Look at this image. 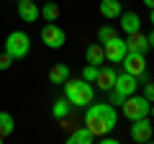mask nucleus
I'll use <instances>...</instances> for the list:
<instances>
[{
  "label": "nucleus",
  "instance_id": "nucleus-1",
  "mask_svg": "<svg viewBox=\"0 0 154 144\" xmlns=\"http://www.w3.org/2000/svg\"><path fill=\"white\" fill-rule=\"evenodd\" d=\"M116 124H118V113H116L113 103H93L85 113V126L93 131V136L110 134Z\"/></svg>",
  "mask_w": 154,
  "mask_h": 144
},
{
  "label": "nucleus",
  "instance_id": "nucleus-2",
  "mask_svg": "<svg viewBox=\"0 0 154 144\" xmlns=\"http://www.w3.org/2000/svg\"><path fill=\"white\" fill-rule=\"evenodd\" d=\"M93 95H95L93 83H88L82 77L80 80H67L64 83V98L72 105H90L93 103Z\"/></svg>",
  "mask_w": 154,
  "mask_h": 144
},
{
  "label": "nucleus",
  "instance_id": "nucleus-3",
  "mask_svg": "<svg viewBox=\"0 0 154 144\" xmlns=\"http://www.w3.org/2000/svg\"><path fill=\"white\" fill-rule=\"evenodd\" d=\"M121 108H123V116L128 118V121H136V118H144V116H149V108H152V103H149L144 95H128L126 100L121 103Z\"/></svg>",
  "mask_w": 154,
  "mask_h": 144
},
{
  "label": "nucleus",
  "instance_id": "nucleus-4",
  "mask_svg": "<svg viewBox=\"0 0 154 144\" xmlns=\"http://www.w3.org/2000/svg\"><path fill=\"white\" fill-rule=\"evenodd\" d=\"M5 52L13 57V59H23V57L31 52V39H28V33L11 31L8 39H5Z\"/></svg>",
  "mask_w": 154,
  "mask_h": 144
},
{
  "label": "nucleus",
  "instance_id": "nucleus-5",
  "mask_svg": "<svg viewBox=\"0 0 154 144\" xmlns=\"http://www.w3.org/2000/svg\"><path fill=\"white\" fill-rule=\"evenodd\" d=\"M121 64H123V72H128L134 77H139V80L146 77V59H144V54H139V52H126V57L121 59Z\"/></svg>",
  "mask_w": 154,
  "mask_h": 144
},
{
  "label": "nucleus",
  "instance_id": "nucleus-6",
  "mask_svg": "<svg viewBox=\"0 0 154 144\" xmlns=\"http://www.w3.org/2000/svg\"><path fill=\"white\" fill-rule=\"evenodd\" d=\"M41 41H44L49 49H59V46H64L67 33H64V28L57 26V23H46V26L41 28Z\"/></svg>",
  "mask_w": 154,
  "mask_h": 144
},
{
  "label": "nucleus",
  "instance_id": "nucleus-7",
  "mask_svg": "<svg viewBox=\"0 0 154 144\" xmlns=\"http://www.w3.org/2000/svg\"><path fill=\"white\" fill-rule=\"evenodd\" d=\"M103 49H105V59L113 62V64H121V59L126 57L128 46H126V39H118V36H113V39L103 41Z\"/></svg>",
  "mask_w": 154,
  "mask_h": 144
},
{
  "label": "nucleus",
  "instance_id": "nucleus-8",
  "mask_svg": "<svg viewBox=\"0 0 154 144\" xmlns=\"http://www.w3.org/2000/svg\"><path fill=\"white\" fill-rule=\"evenodd\" d=\"M154 136V126L149 124V116H144V118H136V121H131V139L136 144H144V142H149V139Z\"/></svg>",
  "mask_w": 154,
  "mask_h": 144
},
{
  "label": "nucleus",
  "instance_id": "nucleus-9",
  "mask_svg": "<svg viewBox=\"0 0 154 144\" xmlns=\"http://www.w3.org/2000/svg\"><path fill=\"white\" fill-rule=\"evenodd\" d=\"M136 88H139V77H134L128 72H121V75L116 77V85H113V90H118V93L126 95V98L136 93Z\"/></svg>",
  "mask_w": 154,
  "mask_h": 144
},
{
  "label": "nucleus",
  "instance_id": "nucleus-10",
  "mask_svg": "<svg viewBox=\"0 0 154 144\" xmlns=\"http://www.w3.org/2000/svg\"><path fill=\"white\" fill-rule=\"evenodd\" d=\"M18 16L26 23H33L38 16H41V8L36 5V0H18Z\"/></svg>",
  "mask_w": 154,
  "mask_h": 144
},
{
  "label": "nucleus",
  "instance_id": "nucleus-11",
  "mask_svg": "<svg viewBox=\"0 0 154 144\" xmlns=\"http://www.w3.org/2000/svg\"><path fill=\"white\" fill-rule=\"evenodd\" d=\"M121 31L126 33H136V31H141V18H139V13H134V11H128V13H121Z\"/></svg>",
  "mask_w": 154,
  "mask_h": 144
},
{
  "label": "nucleus",
  "instance_id": "nucleus-12",
  "mask_svg": "<svg viewBox=\"0 0 154 144\" xmlns=\"http://www.w3.org/2000/svg\"><path fill=\"white\" fill-rule=\"evenodd\" d=\"M126 46H128V52H139V54H146V52L152 49V46H149V39L144 36L141 31H136V33H128Z\"/></svg>",
  "mask_w": 154,
  "mask_h": 144
},
{
  "label": "nucleus",
  "instance_id": "nucleus-13",
  "mask_svg": "<svg viewBox=\"0 0 154 144\" xmlns=\"http://www.w3.org/2000/svg\"><path fill=\"white\" fill-rule=\"evenodd\" d=\"M116 77H118V72H116L113 67H100V72H98V80H95V85H98L100 90H113V85H116Z\"/></svg>",
  "mask_w": 154,
  "mask_h": 144
},
{
  "label": "nucleus",
  "instance_id": "nucleus-14",
  "mask_svg": "<svg viewBox=\"0 0 154 144\" xmlns=\"http://www.w3.org/2000/svg\"><path fill=\"white\" fill-rule=\"evenodd\" d=\"M123 13V8H121V3L118 0H100V16L103 18H118Z\"/></svg>",
  "mask_w": 154,
  "mask_h": 144
},
{
  "label": "nucleus",
  "instance_id": "nucleus-15",
  "mask_svg": "<svg viewBox=\"0 0 154 144\" xmlns=\"http://www.w3.org/2000/svg\"><path fill=\"white\" fill-rule=\"evenodd\" d=\"M93 131H90L88 126H80V129H75V131L67 136V144H90L93 142Z\"/></svg>",
  "mask_w": 154,
  "mask_h": 144
},
{
  "label": "nucleus",
  "instance_id": "nucleus-16",
  "mask_svg": "<svg viewBox=\"0 0 154 144\" xmlns=\"http://www.w3.org/2000/svg\"><path fill=\"white\" fill-rule=\"evenodd\" d=\"M85 59H88V64H103L105 62V49H103V44H90L88 46V52H85Z\"/></svg>",
  "mask_w": 154,
  "mask_h": 144
},
{
  "label": "nucleus",
  "instance_id": "nucleus-17",
  "mask_svg": "<svg viewBox=\"0 0 154 144\" xmlns=\"http://www.w3.org/2000/svg\"><path fill=\"white\" fill-rule=\"evenodd\" d=\"M49 80L51 85H64L69 80V64H54L49 72Z\"/></svg>",
  "mask_w": 154,
  "mask_h": 144
},
{
  "label": "nucleus",
  "instance_id": "nucleus-18",
  "mask_svg": "<svg viewBox=\"0 0 154 144\" xmlns=\"http://www.w3.org/2000/svg\"><path fill=\"white\" fill-rule=\"evenodd\" d=\"M16 131V121L8 111H0V136H11Z\"/></svg>",
  "mask_w": 154,
  "mask_h": 144
},
{
  "label": "nucleus",
  "instance_id": "nucleus-19",
  "mask_svg": "<svg viewBox=\"0 0 154 144\" xmlns=\"http://www.w3.org/2000/svg\"><path fill=\"white\" fill-rule=\"evenodd\" d=\"M69 111H72V103L67 98H59L54 105H51V116H54V118H64Z\"/></svg>",
  "mask_w": 154,
  "mask_h": 144
},
{
  "label": "nucleus",
  "instance_id": "nucleus-20",
  "mask_svg": "<svg viewBox=\"0 0 154 144\" xmlns=\"http://www.w3.org/2000/svg\"><path fill=\"white\" fill-rule=\"evenodd\" d=\"M41 16H44L49 23H54L57 18H59V5H57V3H46V5L41 8Z\"/></svg>",
  "mask_w": 154,
  "mask_h": 144
},
{
  "label": "nucleus",
  "instance_id": "nucleus-21",
  "mask_svg": "<svg viewBox=\"0 0 154 144\" xmlns=\"http://www.w3.org/2000/svg\"><path fill=\"white\" fill-rule=\"evenodd\" d=\"M98 72H100V67H98V64H85V70H82V80H88V83H95V80H98Z\"/></svg>",
  "mask_w": 154,
  "mask_h": 144
},
{
  "label": "nucleus",
  "instance_id": "nucleus-22",
  "mask_svg": "<svg viewBox=\"0 0 154 144\" xmlns=\"http://www.w3.org/2000/svg\"><path fill=\"white\" fill-rule=\"evenodd\" d=\"M116 36V28H110V26H103V28H98V41L103 44V41H108V39H113Z\"/></svg>",
  "mask_w": 154,
  "mask_h": 144
},
{
  "label": "nucleus",
  "instance_id": "nucleus-23",
  "mask_svg": "<svg viewBox=\"0 0 154 144\" xmlns=\"http://www.w3.org/2000/svg\"><path fill=\"white\" fill-rule=\"evenodd\" d=\"M144 98L149 100V103H154V83H144Z\"/></svg>",
  "mask_w": 154,
  "mask_h": 144
},
{
  "label": "nucleus",
  "instance_id": "nucleus-24",
  "mask_svg": "<svg viewBox=\"0 0 154 144\" xmlns=\"http://www.w3.org/2000/svg\"><path fill=\"white\" fill-rule=\"evenodd\" d=\"M11 64H13V57L8 54V52H3V54H0V70H8Z\"/></svg>",
  "mask_w": 154,
  "mask_h": 144
},
{
  "label": "nucleus",
  "instance_id": "nucleus-25",
  "mask_svg": "<svg viewBox=\"0 0 154 144\" xmlns=\"http://www.w3.org/2000/svg\"><path fill=\"white\" fill-rule=\"evenodd\" d=\"M123 100H126V95H121L118 90H110V103H113V105H121Z\"/></svg>",
  "mask_w": 154,
  "mask_h": 144
},
{
  "label": "nucleus",
  "instance_id": "nucleus-26",
  "mask_svg": "<svg viewBox=\"0 0 154 144\" xmlns=\"http://www.w3.org/2000/svg\"><path fill=\"white\" fill-rule=\"evenodd\" d=\"M146 39H149V46H152V49H154V31H152V33H149Z\"/></svg>",
  "mask_w": 154,
  "mask_h": 144
},
{
  "label": "nucleus",
  "instance_id": "nucleus-27",
  "mask_svg": "<svg viewBox=\"0 0 154 144\" xmlns=\"http://www.w3.org/2000/svg\"><path fill=\"white\" fill-rule=\"evenodd\" d=\"M149 23H154V8H149Z\"/></svg>",
  "mask_w": 154,
  "mask_h": 144
},
{
  "label": "nucleus",
  "instance_id": "nucleus-28",
  "mask_svg": "<svg viewBox=\"0 0 154 144\" xmlns=\"http://www.w3.org/2000/svg\"><path fill=\"white\" fill-rule=\"evenodd\" d=\"M144 5H146V8H154V0H144Z\"/></svg>",
  "mask_w": 154,
  "mask_h": 144
},
{
  "label": "nucleus",
  "instance_id": "nucleus-29",
  "mask_svg": "<svg viewBox=\"0 0 154 144\" xmlns=\"http://www.w3.org/2000/svg\"><path fill=\"white\" fill-rule=\"evenodd\" d=\"M149 113H152V116H154V105H152V108H149Z\"/></svg>",
  "mask_w": 154,
  "mask_h": 144
},
{
  "label": "nucleus",
  "instance_id": "nucleus-30",
  "mask_svg": "<svg viewBox=\"0 0 154 144\" xmlns=\"http://www.w3.org/2000/svg\"><path fill=\"white\" fill-rule=\"evenodd\" d=\"M0 142H5V136H0Z\"/></svg>",
  "mask_w": 154,
  "mask_h": 144
},
{
  "label": "nucleus",
  "instance_id": "nucleus-31",
  "mask_svg": "<svg viewBox=\"0 0 154 144\" xmlns=\"http://www.w3.org/2000/svg\"><path fill=\"white\" fill-rule=\"evenodd\" d=\"M152 126H154V124H152Z\"/></svg>",
  "mask_w": 154,
  "mask_h": 144
}]
</instances>
